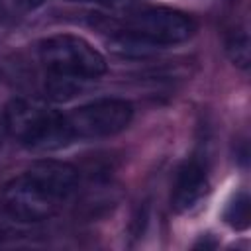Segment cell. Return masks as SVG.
<instances>
[{
  "mask_svg": "<svg viewBox=\"0 0 251 251\" xmlns=\"http://www.w3.org/2000/svg\"><path fill=\"white\" fill-rule=\"evenodd\" d=\"M20 10H24V12H29V10H35V8H39V6H43L47 0H12Z\"/></svg>",
  "mask_w": 251,
  "mask_h": 251,
  "instance_id": "cell-10",
  "label": "cell"
},
{
  "mask_svg": "<svg viewBox=\"0 0 251 251\" xmlns=\"http://www.w3.org/2000/svg\"><path fill=\"white\" fill-rule=\"evenodd\" d=\"M78 173L73 165L53 159L33 163L2 190V210L22 224H35L55 216L73 196Z\"/></svg>",
  "mask_w": 251,
  "mask_h": 251,
  "instance_id": "cell-1",
  "label": "cell"
},
{
  "mask_svg": "<svg viewBox=\"0 0 251 251\" xmlns=\"http://www.w3.org/2000/svg\"><path fill=\"white\" fill-rule=\"evenodd\" d=\"M39 61L49 76L75 82L96 80L108 71L104 55L84 37L59 33L39 43Z\"/></svg>",
  "mask_w": 251,
  "mask_h": 251,
  "instance_id": "cell-3",
  "label": "cell"
},
{
  "mask_svg": "<svg viewBox=\"0 0 251 251\" xmlns=\"http://www.w3.org/2000/svg\"><path fill=\"white\" fill-rule=\"evenodd\" d=\"M226 51L231 59V63L239 69H247L249 67V35L245 29L233 31L229 35V39L226 41Z\"/></svg>",
  "mask_w": 251,
  "mask_h": 251,
  "instance_id": "cell-8",
  "label": "cell"
},
{
  "mask_svg": "<svg viewBox=\"0 0 251 251\" xmlns=\"http://www.w3.org/2000/svg\"><path fill=\"white\" fill-rule=\"evenodd\" d=\"M73 139H102L124 131L131 118L133 106L124 98H98L65 114Z\"/></svg>",
  "mask_w": 251,
  "mask_h": 251,
  "instance_id": "cell-5",
  "label": "cell"
},
{
  "mask_svg": "<svg viewBox=\"0 0 251 251\" xmlns=\"http://www.w3.org/2000/svg\"><path fill=\"white\" fill-rule=\"evenodd\" d=\"M75 2H90V4H96V6H102V8L118 10V8H127L133 0H75Z\"/></svg>",
  "mask_w": 251,
  "mask_h": 251,
  "instance_id": "cell-9",
  "label": "cell"
},
{
  "mask_svg": "<svg viewBox=\"0 0 251 251\" xmlns=\"http://www.w3.org/2000/svg\"><path fill=\"white\" fill-rule=\"evenodd\" d=\"M224 220L233 229H245L249 226V198L247 192H239L226 206Z\"/></svg>",
  "mask_w": 251,
  "mask_h": 251,
  "instance_id": "cell-7",
  "label": "cell"
},
{
  "mask_svg": "<svg viewBox=\"0 0 251 251\" xmlns=\"http://www.w3.org/2000/svg\"><path fill=\"white\" fill-rule=\"evenodd\" d=\"M4 135H6V126H4V120H2V116H0V143H2Z\"/></svg>",
  "mask_w": 251,
  "mask_h": 251,
  "instance_id": "cell-11",
  "label": "cell"
},
{
  "mask_svg": "<svg viewBox=\"0 0 251 251\" xmlns=\"http://www.w3.org/2000/svg\"><path fill=\"white\" fill-rule=\"evenodd\" d=\"M2 120L6 133L31 151H59L75 141L65 114L33 98H12L2 112Z\"/></svg>",
  "mask_w": 251,
  "mask_h": 251,
  "instance_id": "cell-2",
  "label": "cell"
},
{
  "mask_svg": "<svg viewBox=\"0 0 251 251\" xmlns=\"http://www.w3.org/2000/svg\"><path fill=\"white\" fill-rule=\"evenodd\" d=\"M122 29L143 39L151 47L159 49L190 39L192 33L196 31V24L184 12L163 6H149L131 12L124 20Z\"/></svg>",
  "mask_w": 251,
  "mask_h": 251,
  "instance_id": "cell-4",
  "label": "cell"
},
{
  "mask_svg": "<svg viewBox=\"0 0 251 251\" xmlns=\"http://www.w3.org/2000/svg\"><path fill=\"white\" fill-rule=\"evenodd\" d=\"M208 190V173L202 161L190 159L180 165L175 176L173 192H171V206L176 212L192 210Z\"/></svg>",
  "mask_w": 251,
  "mask_h": 251,
  "instance_id": "cell-6",
  "label": "cell"
}]
</instances>
